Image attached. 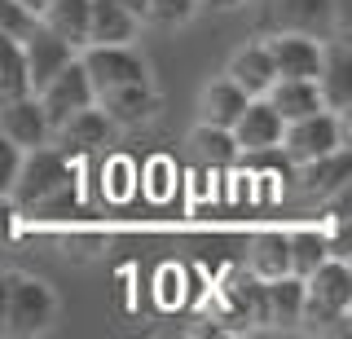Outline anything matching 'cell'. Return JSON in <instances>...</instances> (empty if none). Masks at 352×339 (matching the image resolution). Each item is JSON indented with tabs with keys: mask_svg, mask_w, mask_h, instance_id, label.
Segmentation results:
<instances>
[{
	"mask_svg": "<svg viewBox=\"0 0 352 339\" xmlns=\"http://www.w3.org/2000/svg\"><path fill=\"white\" fill-rule=\"evenodd\" d=\"M9 203H14L18 216H36V221H66L80 203V190H75V172L71 159L53 146H36L22 150L18 177L9 185Z\"/></svg>",
	"mask_w": 352,
	"mask_h": 339,
	"instance_id": "obj_1",
	"label": "cell"
},
{
	"mask_svg": "<svg viewBox=\"0 0 352 339\" xmlns=\"http://www.w3.org/2000/svg\"><path fill=\"white\" fill-rule=\"evenodd\" d=\"M352 309V269L344 260H322L304 278V304H300V326L308 331H326V326L348 322Z\"/></svg>",
	"mask_w": 352,
	"mask_h": 339,
	"instance_id": "obj_2",
	"label": "cell"
},
{
	"mask_svg": "<svg viewBox=\"0 0 352 339\" xmlns=\"http://www.w3.org/2000/svg\"><path fill=\"white\" fill-rule=\"evenodd\" d=\"M260 23L269 27L273 36H278V31H291V36L330 40L339 31V5L335 0H269Z\"/></svg>",
	"mask_w": 352,
	"mask_h": 339,
	"instance_id": "obj_3",
	"label": "cell"
},
{
	"mask_svg": "<svg viewBox=\"0 0 352 339\" xmlns=\"http://www.w3.org/2000/svg\"><path fill=\"white\" fill-rule=\"evenodd\" d=\"M344 146V119H339L335 111H313L304 119H291V124H282V141L278 150L291 163H308L317 155H330V150Z\"/></svg>",
	"mask_w": 352,
	"mask_h": 339,
	"instance_id": "obj_4",
	"label": "cell"
},
{
	"mask_svg": "<svg viewBox=\"0 0 352 339\" xmlns=\"http://www.w3.org/2000/svg\"><path fill=\"white\" fill-rule=\"evenodd\" d=\"M80 67L88 75V84H93V97L124 89V84H137V80H150L146 58L132 45H84Z\"/></svg>",
	"mask_w": 352,
	"mask_h": 339,
	"instance_id": "obj_5",
	"label": "cell"
},
{
	"mask_svg": "<svg viewBox=\"0 0 352 339\" xmlns=\"http://www.w3.org/2000/svg\"><path fill=\"white\" fill-rule=\"evenodd\" d=\"M53 313H58V300L44 287L40 278H22V273H9V304H5V331L9 335H40L49 331Z\"/></svg>",
	"mask_w": 352,
	"mask_h": 339,
	"instance_id": "obj_6",
	"label": "cell"
},
{
	"mask_svg": "<svg viewBox=\"0 0 352 339\" xmlns=\"http://www.w3.org/2000/svg\"><path fill=\"white\" fill-rule=\"evenodd\" d=\"M36 102H40L44 119H49V133L62 124V119H71L75 111L93 106V84H88L80 58H71L58 75H53V80H44L40 89H36Z\"/></svg>",
	"mask_w": 352,
	"mask_h": 339,
	"instance_id": "obj_7",
	"label": "cell"
},
{
	"mask_svg": "<svg viewBox=\"0 0 352 339\" xmlns=\"http://www.w3.org/2000/svg\"><path fill=\"white\" fill-rule=\"evenodd\" d=\"M264 49H269L278 80H317V71H322V40H313V36L278 31V36L264 40Z\"/></svg>",
	"mask_w": 352,
	"mask_h": 339,
	"instance_id": "obj_8",
	"label": "cell"
},
{
	"mask_svg": "<svg viewBox=\"0 0 352 339\" xmlns=\"http://www.w3.org/2000/svg\"><path fill=\"white\" fill-rule=\"evenodd\" d=\"M229 137H234L238 155H269L282 141V115L273 111L264 97H251V102L242 106V115L234 119Z\"/></svg>",
	"mask_w": 352,
	"mask_h": 339,
	"instance_id": "obj_9",
	"label": "cell"
},
{
	"mask_svg": "<svg viewBox=\"0 0 352 339\" xmlns=\"http://www.w3.org/2000/svg\"><path fill=\"white\" fill-rule=\"evenodd\" d=\"M0 137H9L18 150L49 146V119H44L36 93L0 97Z\"/></svg>",
	"mask_w": 352,
	"mask_h": 339,
	"instance_id": "obj_10",
	"label": "cell"
},
{
	"mask_svg": "<svg viewBox=\"0 0 352 339\" xmlns=\"http://www.w3.org/2000/svg\"><path fill=\"white\" fill-rule=\"evenodd\" d=\"M75 58V49L66 45L62 36H53L49 27H31V36L22 40V67H27V89L36 93L44 80H53V75H58L66 62Z\"/></svg>",
	"mask_w": 352,
	"mask_h": 339,
	"instance_id": "obj_11",
	"label": "cell"
},
{
	"mask_svg": "<svg viewBox=\"0 0 352 339\" xmlns=\"http://www.w3.org/2000/svg\"><path fill=\"white\" fill-rule=\"evenodd\" d=\"M106 137H110V119L97 111V106H84V111H75L71 119H62V124L49 133L53 150H62L66 159H80V155H93V150H102Z\"/></svg>",
	"mask_w": 352,
	"mask_h": 339,
	"instance_id": "obj_12",
	"label": "cell"
},
{
	"mask_svg": "<svg viewBox=\"0 0 352 339\" xmlns=\"http://www.w3.org/2000/svg\"><path fill=\"white\" fill-rule=\"evenodd\" d=\"M348 172H352V155L344 146L339 150H330V155H317V159H308L300 163V177H295V194L300 199H330V194H339L348 185Z\"/></svg>",
	"mask_w": 352,
	"mask_h": 339,
	"instance_id": "obj_13",
	"label": "cell"
},
{
	"mask_svg": "<svg viewBox=\"0 0 352 339\" xmlns=\"http://www.w3.org/2000/svg\"><path fill=\"white\" fill-rule=\"evenodd\" d=\"M317 93H322V106L335 115H344L352 106V58L348 45L330 36V45H322V71H317Z\"/></svg>",
	"mask_w": 352,
	"mask_h": 339,
	"instance_id": "obj_14",
	"label": "cell"
},
{
	"mask_svg": "<svg viewBox=\"0 0 352 339\" xmlns=\"http://www.w3.org/2000/svg\"><path fill=\"white\" fill-rule=\"evenodd\" d=\"M93 106L110 124H141V119H150L159 111V93H154L150 80H137V84H124V89H110L102 97H93Z\"/></svg>",
	"mask_w": 352,
	"mask_h": 339,
	"instance_id": "obj_15",
	"label": "cell"
},
{
	"mask_svg": "<svg viewBox=\"0 0 352 339\" xmlns=\"http://www.w3.org/2000/svg\"><path fill=\"white\" fill-rule=\"evenodd\" d=\"M141 18L115 0H88V45H132Z\"/></svg>",
	"mask_w": 352,
	"mask_h": 339,
	"instance_id": "obj_16",
	"label": "cell"
},
{
	"mask_svg": "<svg viewBox=\"0 0 352 339\" xmlns=\"http://www.w3.org/2000/svg\"><path fill=\"white\" fill-rule=\"evenodd\" d=\"M225 75H229V80H234L247 97H264V89L278 80V75H273V62H269V49H264V40H260V45H242V49H234V58H229Z\"/></svg>",
	"mask_w": 352,
	"mask_h": 339,
	"instance_id": "obj_17",
	"label": "cell"
},
{
	"mask_svg": "<svg viewBox=\"0 0 352 339\" xmlns=\"http://www.w3.org/2000/svg\"><path fill=\"white\" fill-rule=\"evenodd\" d=\"M264 102L282 115V124L291 119H304L313 111H322V93H317V80H273L264 89Z\"/></svg>",
	"mask_w": 352,
	"mask_h": 339,
	"instance_id": "obj_18",
	"label": "cell"
},
{
	"mask_svg": "<svg viewBox=\"0 0 352 339\" xmlns=\"http://www.w3.org/2000/svg\"><path fill=\"white\" fill-rule=\"evenodd\" d=\"M251 97L238 89L234 80H212L198 97V124H212V128H234V119L242 115V106H247Z\"/></svg>",
	"mask_w": 352,
	"mask_h": 339,
	"instance_id": "obj_19",
	"label": "cell"
},
{
	"mask_svg": "<svg viewBox=\"0 0 352 339\" xmlns=\"http://www.w3.org/2000/svg\"><path fill=\"white\" fill-rule=\"evenodd\" d=\"M36 18H40V27H49L53 36H62L71 49L88 45V0H49Z\"/></svg>",
	"mask_w": 352,
	"mask_h": 339,
	"instance_id": "obj_20",
	"label": "cell"
},
{
	"mask_svg": "<svg viewBox=\"0 0 352 339\" xmlns=\"http://www.w3.org/2000/svg\"><path fill=\"white\" fill-rule=\"evenodd\" d=\"M264 304H269V322H278V326H300L304 278H295V273H282V278L264 282Z\"/></svg>",
	"mask_w": 352,
	"mask_h": 339,
	"instance_id": "obj_21",
	"label": "cell"
},
{
	"mask_svg": "<svg viewBox=\"0 0 352 339\" xmlns=\"http://www.w3.org/2000/svg\"><path fill=\"white\" fill-rule=\"evenodd\" d=\"M247 265H251V278H260V282H273V278H282V273H291V260H286V234L251 238Z\"/></svg>",
	"mask_w": 352,
	"mask_h": 339,
	"instance_id": "obj_22",
	"label": "cell"
},
{
	"mask_svg": "<svg viewBox=\"0 0 352 339\" xmlns=\"http://www.w3.org/2000/svg\"><path fill=\"white\" fill-rule=\"evenodd\" d=\"M330 256L326 238L322 234H308V229H300V234H286V260H291V273L295 278H308L322 260Z\"/></svg>",
	"mask_w": 352,
	"mask_h": 339,
	"instance_id": "obj_23",
	"label": "cell"
},
{
	"mask_svg": "<svg viewBox=\"0 0 352 339\" xmlns=\"http://www.w3.org/2000/svg\"><path fill=\"white\" fill-rule=\"evenodd\" d=\"M27 89V67H22V40L0 31V97H18Z\"/></svg>",
	"mask_w": 352,
	"mask_h": 339,
	"instance_id": "obj_24",
	"label": "cell"
},
{
	"mask_svg": "<svg viewBox=\"0 0 352 339\" xmlns=\"http://www.w3.org/2000/svg\"><path fill=\"white\" fill-rule=\"evenodd\" d=\"M190 146L203 155L207 163H234L238 159V146H234V137H229V128H212V124H198L194 128V137H190Z\"/></svg>",
	"mask_w": 352,
	"mask_h": 339,
	"instance_id": "obj_25",
	"label": "cell"
},
{
	"mask_svg": "<svg viewBox=\"0 0 352 339\" xmlns=\"http://www.w3.org/2000/svg\"><path fill=\"white\" fill-rule=\"evenodd\" d=\"M194 9H198V0H146V23H154V27H181V23H190Z\"/></svg>",
	"mask_w": 352,
	"mask_h": 339,
	"instance_id": "obj_26",
	"label": "cell"
},
{
	"mask_svg": "<svg viewBox=\"0 0 352 339\" xmlns=\"http://www.w3.org/2000/svg\"><path fill=\"white\" fill-rule=\"evenodd\" d=\"M36 23H40V18L31 14V9H22L18 0H0V31H5V36H14V40H27Z\"/></svg>",
	"mask_w": 352,
	"mask_h": 339,
	"instance_id": "obj_27",
	"label": "cell"
},
{
	"mask_svg": "<svg viewBox=\"0 0 352 339\" xmlns=\"http://www.w3.org/2000/svg\"><path fill=\"white\" fill-rule=\"evenodd\" d=\"M18 163H22V150L9 137H0V199H9V185L18 177Z\"/></svg>",
	"mask_w": 352,
	"mask_h": 339,
	"instance_id": "obj_28",
	"label": "cell"
},
{
	"mask_svg": "<svg viewBox=\"0 0 352 339\" xmlns=\"http://www.w3.org/2000/svg\"><path fill=\"white\" fill-rule=\"evenodd\" d=\"M14 221H18L14 203H9V199H0V243H5V238L14 234Z\"/></svg>",
	"mask_w": 352,
	"mask_h": 339,
	"instance_id": "obj_29",
	"label": "cell"
},
{
	"mask_svg": "<svg viewBox=\"0 0 352 339\" xmlns=\"http://www.w3.org/2000/svg\"><path fill=\"white\" fill-rule=\"evenodd\" d=\"M5 304H9V273H0V331H5Z\"/></svg>",
	"mask_w": 352,
	"mask_h": 339,
	"instance_id": "obj_30",
	"label": "cell"
},
{
	"mask_svg": "<svg viewBox=\"0 0 352 339\" xmlns=\"http://www.w3.org/2000/svg\"><path fill=\"white\" fill-rule=\"evenodd\" d=\"M198 5H207V9H220V14H225V9H242L247 0H198Z\"/></svg>",
	"mask_w": 352,
	"mask_h": 339,
	"instance_id": "obj_31",
	"label": "cell"
},
{
	"mask_svg": "<svg viewBox=\"0 0 352 339\" xmlns=\"http://www.w3.org/2000/svg\"><path fill=\"white\" fill-rule=\"evenodd\" d=\"M115 5H124L128 14H137V18H146V0H115Z\"/></svg>",
	"mask_w": 352,
	"mask_h": 339,
	"instance_id": "obj_32",
	"label": "cell"
},
{
	"mask_svg": "<svg viewBox=\"0 0 352 339\" xmlns=\"http://www.w3.org/2000/svg\"><path fill=\"white\" fill-rule=\"evenodd\" d=\"M18 5H22V9H31V14H40V9L49 5V0H18Z\"/></svg>",
	"mask_w": 352,
	"mask_h": 339,
	"instance_id": "obj_33",
	"label": "cell"
}]
</instances>
